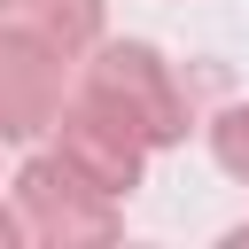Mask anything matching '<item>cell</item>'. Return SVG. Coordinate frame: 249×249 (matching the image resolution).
<instances>
[{"mask_svg":"<svg viewBox=\"0 0 249 249\" xmlns=\"http://www.w3.org/2000/svg\"><path fill=\"white\" fill-rule=\"evenodd\" d=\"M54 148H62L101 195H117V202L140 187V171H148V156H156L148 132H140L117 101H101L93 86H70V101H62V117H54Z\"/></svg>","mask_w":249,"mask_h":249,"instance_id":"3","label":"cell"},{"mask_svg":"<svg viewBox=\"0 0 249 249\" xmlns=\"http://www.w3.org/2000/svg\"><path fill=\"white\" fill-rule=\"evenodd\" d=\"M78 86H93L101 101H117L148 132V148H179L187 140V86L171 78V62L148 39H101L78 62Z\"/></svg>","mask_w":249,"mask_h":249,"instance_id":"2","label":"cell"},{"mask_svg":"<svg viewBox=\"0 0 249 249\" xmlns=\"http://www.w3.org/2000/svg\"><path fill=\"white\" fill-rule=\"evenodd\" d=\"M210 156H218V171H226V179H241V187H249V101H233V109H218V117H210Z\"/></svg>","mask_w":249,"mask_h":249,"instance_id":"6","label":"cell"},{"mask_svg":"<svg viewBox=\"0 0 249 249\" xmlns=\"http://www.w3.org/2000/svg\"><path fill=\"white\" fill-rule=\"evenodd\" d=\"M8 210H16V241H31V249H101L124 226L117 195H101L62 148L31 156L8 179Z\"/></svg>","mask_w":249,"mask_h":249,"instance_id":"1","label":"cell"},{"mask_svg":"<svg viewBox=\"0 0 249 249\" xmlns=\"http://www.w3.org/2000/svg\"><path fill=\"white\" fill-rule=\"evenodd\" d=\"M0 23L8 31H31L47 47H62L70 62H86L101 47V23H109V0H0Z\"/></svg>","mask_w":249,"mask_h":249,"instance_id":"5","label":"cell"},{"mask_svg":"<svg viewBox=\"0 0 249 249\" xmlns=\"http://www.w3.org/2000/svg\"><path fill=\"white\" fill-rule=\"evenodd\" d=\"M70 70H78V62H70L62 47L0 23V140L23 148V140H39V132H54L62 101H70V86H78Z\"/></svg>","mask_w":249,"mask_h":249,"instance_id":"4","label":"cell"},{"mask_svg":"<svg viewBox=\"0 0 249 249\" xmlns=\"http://www.w3.org/2000/svg\"><path fill=\"white\" fill-rule=\"evenodd\" d=\"M0 241H16V210H8V195H0Z\"/></svg>","mask_w":249,"mask_h":249,"instance_id":"7","label":"cell"}]
</instances>
